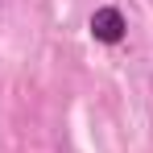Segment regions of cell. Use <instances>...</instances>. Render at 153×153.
Returning a JSON list of instances; mask_svg holds the SVG:
<instances>
[{
    "label": "cell",
    "mask_w": 153,
    "mask_h": 153,
    "mask_svg": "<svg viewBox=\"0 0 153 153\" xmlns=\"http://www.w3.org/2000/svg\"><path fill=\"white\" fill-rule=\"evenodd\" d=\"M124 13L120 8H95L91 13V33H95V42L103 46H116V42H124Z\"/></svg>",
    "instance_id": "6da1fadb"
}]
</instances>
